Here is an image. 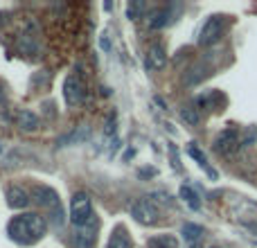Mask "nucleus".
I'll list each match as a JSON object with an SVG mask.
<instances>
[{
	"mask_svg": "<svg viewBox=\"0 0 257 248\" xmlns=\"http://www.w3.org/2000/svg\"><path fill=\"white\" fill-rule=\"evenodd\" d=\"M128 210H131V217L136 219L138 223H142V226H154V223L160 219L158 205L149 199H136Z\"/></svg>",
	"mask_w": 257,
	"mask_h": 248,
	"instance_id": "6",
	"label": "nucleus"
},
{
	"mask_svg": "<svg viewBox=\"0 0 257 248\" xmlns=\"http://www.w3.org/2000/svg\"><path fill=\"white\" fill-rule=\"evenodd\" d=\"M181 117H183V122H187L190 127H199L201 124V111H199V106H181Z\"/></svg>",
	"mask_w": 257,
	"mask_h": 248,
	"instance_id": "22",
	"label": "nucleus"
},
{
	"mask_svg": "<svg viewBox=\"0 0 257 248\" xmlns=\"http://www.w3.org/2000/svg\"><path fill=\"white\" fill-rule=\"evenodd\" d=\"M16 122L23 131H36V129H39V117L32 111H25V108L16 113Z\"/></svg>",
	"mask_w": 257,
	"mask_h": 248,
	"instance_id": "20",
	"label": "nucleus"
},
{
	"mask_svg": "<svg viewBox=\"0 0 257 248\" xmlns=\"http://www.w3.org/2000/svg\"><path fill=\"white\" fill-rule=\"evenodd\" d=\"M181 235L185 237V241L192 246V244H196V241H201V237L205 235V230H203V226H199V223L187 221V223H183Z\"/></svg>",
	"mask_w": 257,
	"mask_h": 248,
	"instance_id": "16",
	"label": "nucleus"
},
{
	"mask_svg": "<svg viewBox=\"0 0 257 248\" xmlns=\"http://www.w3.org/2000/svg\"><path fill=\"white\" fill-rule=\"evenodd\" d=\"M104 138L108 140V147H111V154L120 147V138H117V113H108L106 122H104Z\"/></svg>",
	"mask_w": 257,
	"mask_h": 248,
	"instance_id": "13",
	"label": "nucleus"
},
{
	"mask_svg": "<svg viewBox=\"0 0 257 248\" xmlns=\"http://www.w3.org/2000/svg\"><path fill=\"white\" fill-rule=\"evenodd\" d=\"M187 154H190L192 158H194L196 163H199V167H201V169H205V174H208L210 178H217V172H214V169L208 165V158H205V154L199 149V147L194 145V142H192V145L187 147Z\"/></svg>",
	"mask_w": 257,
	"mask_h": 248,
	"instance_id": "19",
	"label": "nucleus"
},
{
	"mask_svg": "<svg viewBox=\"0 0 257 248\" xmlns=\"http://www.w3.org/2000/svg\"><path fill=\"white\" fill-rule=\"evenodd\" d=\"M95 241H97V219H93V221L84 228H77L70 244H72V248H93Z\"/></svg>",
	"mask_w": 257,
	"mask_h": 248,
	"instance_id": "10",
	"label": "nucleus"
},
{
	"mask_svg": "<svg viewBox=\"0 0 257 248\" xmlns=\"http://www.w3.org/2000/svg\"><path fill=\"white\" fill-rule=\"evenodd\" d=\"M226 27H228V16H223V14H214V16H210L208 21L203 23V27H201L199 45L210 48V45H214L217 41H221V36L226 34Z\"/></svg>",
	"mask_w": 257,
	"mask_h": 248,
	"instance_id": "4",
	"label": "nucleus"
},
{
	"mask_svg": "<svg viewBox=\"0 0 257 248\" xmlns=\"http://www.w3.org/2000/svg\"><path fill=\"white\" fill-rule=\"evenodd\" d=\"M167 66V52L160 43H154L145 54V68L149 72H156V70H163Z\"/></svg>",
	"mask_w": 257,
	"mask_h": 248,
	"instance_id": "11",
	"label": "nucleus"
},
{
	"mask_svg": "<svg viewBox=\"0 0 257 248\" xmlns=\"http://www.w3.org/2000/svg\"><path fill=\"white\" fill-rule=\"evenodd\" d=\"M106 248H133L131 235H128V230L124 226H115V228H113Z\"/></svg>",
	"mask_w": 257,
	"mask_h": 248,
	"instance_id": "14",
	"label": "nucleus"
},
{
	"mask_svg": "<svg viewBox=\"0 0 257 248\" xmlns=\"http://www.w3.org/2000/svg\"><path fill=\"white\" fill-rule=\"evenodd\" d=\"M183 9V5H176V3H169L165 5V7H158L156 12L149 14V30H163V27L172 25L174 21H176L178 12Z\"/></svg>",
	"mask_w": 257,
	"mask_h": 248,
	"instance_id": "8",
	"label": "nucleus"
},
{
	"mask_svg": "<svg viewBox=\"0 0 257 248\" xmlns=\"http://www.w3.org/2000/svg\"><path fill=\"white\" fill-rule=\"evenodd\" d=\"M147 248H178V239L174 235H156L147 241Z\"/></svg>",
	"mask_w": 257,
	"mask_h": 248,
	"instance_id": "21",
	"label": "nucleus"
},
{
	"mask_svg": "<svg viewBox=\"0 0 257 248\" xmlns=\"http://www.w3.org/2000/svg\"><path fill=\"white\" fill-rule=\"evenodd\" d=\"M88 136H90V129L86 127V124H79V127H75L68 136H63L61 140H59V145H77V142H84Z\"/></svg>",
	"mask_w": 257,
	"mask_h": 248,
	"instance_id": "17",
	"label": "nucleus"
},
{
	"mask_svg": "<svg viewBox=\"0 0 257 248\" xmlns=\"http://www.w3.org/2000/svg\"><path fill=\"white\" fill-rule=\"evenodd\" d=\"M145 9H147V5L142 3V0H133V3L126 5V16L128 18H138L142 12H145Z\"/></svg>",
	"mask_w": 257,
	"mask_h": 248,
	"instance_id": "24",
	"label": "nucleus"
},
{
	"mask_svg": "<svg viewBox=\"0 0 257 248\" xmlns=\"http://www.w3.org/2000/svg\"><path fill=\"white\" fill-rule=\"evenodd\" d=\"M18 50L25 57H36V52H39V27H36V23L25 25V32L21 34V41H18Z\"/></svg>",
	"mask_w": 257,
	"mask_h": 248,
	"instance_id": "9",
	"label": "nucleus"
},
{
	"mask_svg": "<svg viewBox=\"0 0 257 248\" xmlns=\"http://www.w3.org/2000/svg\"><path fill=\"white\" fill-rule=\"evenodd\" d=\"M102 48H104V50H108V48H111V45H108V39H106V34H102Z\"/></svg>",
	"mask_w": 257,
	"mask_h": 248,
	"instance_id": "26",
	"label": "nucleus"
},
{
	"mask_svg": "<svg viewBox=\"0 0 257 248\" xmlns=\"http://www.w3.org/2000/svg\"><path fill=\"white\" fill-rule=\"evenodd\" d=\"M30 201H32L30 192H25L23 187H18V185H9L7 187V203H9V208L23 210V208H27V205H30Z\"/></svg>",
	"mask_w": 257,
	"mask_h": 248,
	"instance_id": "12",
	"label": "nucleus"
},
{
	"mask_svg": "<svg viewBox=\"0 0 257 248\" xmlns=\"http://www.w3.org/2000/svg\"><path fill=\"white\" fill-rule=\"evenodd\" d=\"M210 75V68L205 66V63H196V66H192L190 70H187V75H185V86H194V84H199L201 79H205V77Z\"/></svg>",
	"mask_w": 257,
	"mask_h": 248,
	"instance_id": "18",
	"label": "nucleus"
},
{
	"mask_svg": "<svg viewBox=\"0 0 257 248\" xmlns=\"http://www.w3.org/2000/svg\"><path fill=\"white\" fill-rule=\"evenodd\" d=\"M255 140H257V127H250L248 131H246L244 140H241V147H248V145H253Z\"/></svg>",
	"mask_w": 257,
	"mask_h": 248,
	"instance_id": "25",
	"label": "nucleus"
},
{
	"mask_svg": "<svg viewBox=\"0 0 257 248\" xmlns=\"http://www.w3.org/2000/svg\"><path fill=\"white\" fill-rule=\"evenodd\" d=\"M241 147V136L237 129H223L212 142V149L219 156H230Z\"/></svg>",
	"mask_w": 257,
	"mask_h": 248,
	"instance_id": "7",
	"label": "nucleus"
},
{
	"mask_svg": "<svg viewBox=\"0 0 257 248\" xmlns=\"http://www.w3.org/2000/svg\"><path fill=\"white\" fill-rule=\"evenodd\" d=\"M30 196L39 208L48 210L50 226L61 228L63 223H66V210H63V203H61V199H59V194L50 185H41V183L39 185H32Z\"/></svg>",
	"mask_w": 257,
	"mask_h": 248,
	"instance_id": "2",
	"label": "nucleus"
},
{
	"mask_svg": "<svg viewBox=\"0 0 257 248\" xmlns=\"http://www.w3.org/2000/svg\"><path fill=\"white\" fill-rule=\"evenodd\" d=\"M223 104H226V97L219 90H208V93L196 97V106H201V108H214V111H219V106H223Z\"/></svg>",
	"mask_w": 257,
	"mask_h": 248,
	"instance_id": "15",
	"label": "nucleus"
},
{
	"mask_svg": "<svg viewBox=\"0 0 257 248\" xmlns=\"http://www.w3.org/2000/svg\"><path fill=\"white\" fill-rule=\"evenodd\" d=\"M63 99H66V104L70 108H77V106L84 104L86 86H84V81H81V77L77 75V72H70V75L66 77V81H63Z\"/></svg>",
	"mask_w": 257,
	"mask_h": 248,
	"instance_id": "5",
	"label": "nucleus"
},
{
	"mask_svg": "<svg viewBox=\"0 0 257 248\" xmlns=\"http://www.w3.org/2000/svg\"><path fill=\"white\" fill-rule=\"evenodd\" d=\"M7 232H9V239L16 241V244L32 246V244H39L45 237L48 221H45V217H41L36 212H25V214L14 217L7 223Z\"/></svg>",
	"mask_w": 257,
	"mask_h": 248,
	"instance_id": "1",
	"label": "nucleus"
},
{
	"mask_svg": "<svg viewBox=\"0 0 257 248\" xmlns=\"http://www.w3.org/2000/svg\"><path fill=\"white\" fill-rule=\"evenodd\" d=\"M178 194H181V199L185 201V205L190 210H199L201 208V201H199V194H196L194 190H192L190 185H183L181 187V192H178Z\"/></svg>",
	"mask_w": 257,
	"mask_h": 248,
	"instance_id": "23",
	"label": "nucleus"
},
{
	"mask_svg": "<svg viewBox=\"0 0 257 248\" xmlns=\"http://www.w3.org/2000/svg\"><path fill=\"white\" fill-rule=\"evenodd\" d=\"M210 248H219V246H210Z\"/></svg>",
	"mask_w": 257,
	"mask_h": 248,
	"instance_id": "27",
	"label": "nucleus"
},
{
	"mask_svg": "<svg viewBox=\"0 0 257 248\" xmlns=\"http://www.w3.org/2000/svg\"><path fill=\"white\" fill-rule=\"evenodd\" d=\"M93 219H95V214H93V201H90V196L86 194V192L72 194V199H70V223L72 226L84 228V226H88Z\"/></svg>",
	"mask_w": 257,
	"mask_h": 248,
	"instance_id": "3",
	"label": "nucleus"
}]
</instances>
